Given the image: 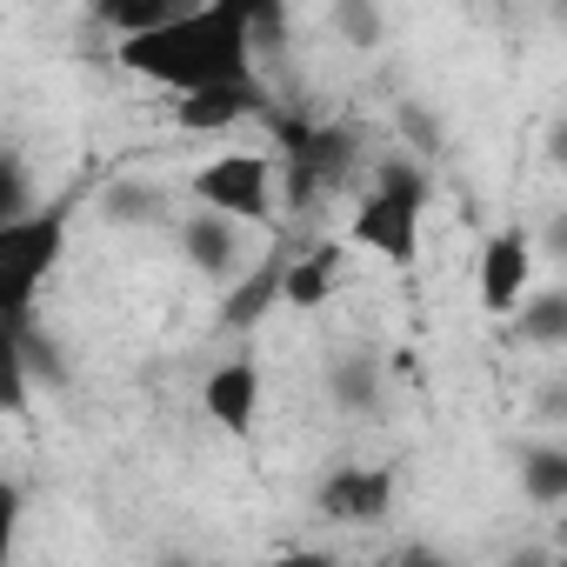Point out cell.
<instances>
[{"mask_svg":"<svg viewBox=\"0 0 567 567\" xmlns=\"http://www.w3.org/2000/svg\"><path fill=\"white\" fill-rule=\"evenodd\" d=\"M254 41L260 21L227 8V0H194L187 14L147 28V34H121L114 61L134 81H154L167 101L187 94H227V87H254Z\"/></svg>","mask_w":567,"mask_h":567,"instance_id":"obj_1","label":"cell"},{"mask_svg":"<svg viewBox=\"0 0 567 567\" xmlns=\"http://www.w3.org/2000/svg\"><path fill=\"white\" fill-rule=\"evenodd\" d=\"M427 167L421 161H381V174L368 181V194L348 207V247L388 260V267H408L421 254V234H427Z\"/></svg>","mask_w":567,"mask_h":567,"instance_id":"obj_2","label":"cell"},{"mask_svg":"<svg viewBox=\"0 0 567 567\" xmlns=\"http://www.w3.org/2000/svg\"><path fill=\"white\" fill-rule=\"evenodd\" d=\"M68 254V207L41 200L21 220H0V321L34 328V301L48 295V280Z\"/></svg>","mask_w":567,"mask_h":567,"instance_id":"obj_3","label":"cell"},{"mask_svg":"<svg viewBox=\"0 0 567 567\" xmlns=\"http://www.w3.org/2000/svg\"><path fill=\"white\" fill-rule=\"evenodd\" d=\"M181 200L214 207V214H234V220H247V227L267 234L280 220V161L260 154V147H220V154L194 161Z\"/></svg>","mask_w":567,"mask_h":567,"instance_id":"obj_4","label":"cell"},{"mask_svg":"<svg viewBox=\"0 0 567 567\" xmlns=\"http://www.w3.org/2000/svg\"><path fill=\"white\" fill-rule=\"evenodd\" d=\"M174 247H181V260L200 274V280H214V288H227V280H240L254 260H260V227H247V220H234V214H214V207H181L174 214Z\"/></svg>","mask_w":567,"mask_h":567,"instance_id":"obj_5","label":"cell"},{"mask_svg":"<svg viewBox=\"0 0 567 567\" xmlns=\"http://www.w3.org/2000/svg\"><path fill=\"white\" fill-rule=\"evenodd\" d=\"M315 514L334 527H381L394 514V467L374 461H334L315 481Z\"/></svg>","mask_w":567,"mask_h":567,"instance_id":"obj_6","label":"cell"},{"mask_svg":"<svg viewBox=\"0 0 567 567\" xmlns=\"http://www.w3.org/2000/svg\"><path fill=\"white\" fill-rule=\"evenodd\" d=\"M534 267H540V254H534V234H527V227H501V234H487V240H481V260H474L481 315L507 321L514 301L534 288Z\"/></svg>","mask_w":567,"mask_h":567,"instance_id":"obj_7","label":"cell"},{"mask_svg":"<svg viewBox=\"0 0 567 567\" xmlns=\"http://www.w3.org/2000/svg\"><path fill=\"white\" fill-rule=\"evenodd\" d=\"M321 388H328V401H334L341 414L374 421V414L388 408V394H394V368H388L368 341H348V348H334V354H328Z\"/></svg>","mask_w":567,"mask_h":567,"instance_id":"obj_8","label":"cell"},{"mask_svg":"<svg viewBox=\"0 0 567 567\" xmlns=\"http://www.w3.org/2000/svg\"><path fill=\"white\" fill-rule=\"evenodd\" d=\"M260 394H267L260 361H254V354H234V361L207 368V381H200V414H207L220 434H254V421H260Z\"/></svg>","mask_w":567,"mask_h":567,"instance_id":"obj_9","label":"cell"},{"mask_svg":"<svg viewBox=\"0 0 567 567\" xmlns=\"http://www.w3.org/2000/svg\"><path fill=\"white\" fill-rule=\"evenodd\" d=\"M94 214H101L107 227L147 234V227H174V214H181V194H167V187H161V181H147V174H121V181H107V187H101Z\"/></svg>","mask_w":567,"mask_h":567,"instance_id":"obj_10","label":"cell"},{"mask_svg":"<svg viewBox=\"0 0 567 567\" xmlns=\"http://www.w3.org/2000/svg\"><path fill=\"white\" fill-rule=\"evenodd\" d=\"M348 267V240H315L295 260H280V301L288 308H328Z\"/></svg>","mask_w":567,"mask_h":567,"instance_id":"obj_11","label":"cell"},{"mask_svg":"<svg viewBox=\"0 0 567 567\" xmlns=\"http://www.w3.org/2000/svg\"><path fill=\"white\" fill-rule=\"evenodd\" d=\"M507 321H514V341L520 348H540V354H560L567 348V295L560 288H527Z\"/></svg>","mask_w":567,"mask_h":567,"instance_id":"obj_12","label":"cell"},{"mask_svg":"<svg viewBox=\"0 0 567 567\" xmlns=\"http://www.w3.org/2000/svg\"><path fill=\"white\" fill-rule=\"evenodd\" d=\"M514 474H520V494H527L540 514L567 507V447H560V441H527V447L514 454Z\"/></svg>","mask_w":567,"mask_h":567,"instance_id":"obj_13","label":"cell"},{"mask_svg":"<svg viewBox=\"0 0 567 567\" xmlns=\"http://www.w3.org/2000/svg\"><path fill=\"white\" fill-rule=\"evenodd\" d=\"M321 14H328V34L341 48H354V54H374L388 41V8L381 0H328Z\"/></svg>","mask_w":567,"mask_h":567,"instance_id":"obj_14","label":"cell"},{"mask_svg":"<svg viewBox=\"0 0 567 567\" xmlns=\"http://www.w3.org/2000/svg\"><path fill=\"white\" fill-rule=\"evenodd\" d=\"M87 8H94V21L121 41V34H147V28H161V21L187 14L194 0H87Z\"/></svg>","mask_w":567,"mask_h":567,"instance_id":"obj_15","label":"cell"},{"mask_svg":"<svg viewBox=\"0 0 567 567\" xmlns=\"http://www.w3.org/2000/svg\"><path fill=\"white\" fill-rule=\"evenodd\" d=\"M28 388H34V374H28V328L0 321V414L28 408Z\"/></svg>","mask_w":567,"mask_h":567,"instance_id":"obj_16","label":"cell"},{"mask_svg":"<svg viewBox=\"0 0 567 567\" xmlns=\"http://www.w3.org/2000/svg\"><path fill=\"white\" fill-rule=\"evenodd\" d=\"M34 207H41L34 167H28L14 147H0V220H21V214H34Z\"/></svg>","mask_w":567,"mask_h":567,"instance_id":"obj_17","label":"cell"},{"mask_svg":"<svg viewBox=\"0 0 567 567\" xmlns=\"http://www.w3.org/2000/svg\"><path fill=\"white\" fill-rule=\"evenodd\" d=\"M21 514H28L21 487L0 474V567H8V560H14V547H21Z\"/></svg>","mask_w":567,"mask_h":567,"instance_id":"obj_18","label":"cell"},{"mask_svg":"<svg viewBox=\"0 0 567 567\" xmlns=\"http://www.w3.org/2000/svg\"><path fill=\"white\" fill-rule=\"evenodd\" d=\"M227 8H240V14H254V21L267 28V21H274V8H280V0H227Z\"/></svg>","mask_w":567,"mask_h":567,"instance_id":"obj_19","label":"cell"}]
</instances>
